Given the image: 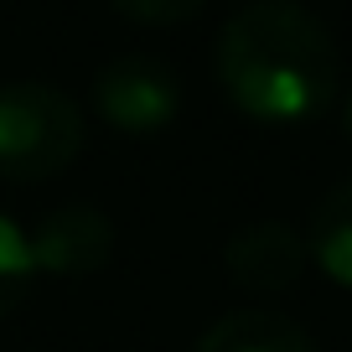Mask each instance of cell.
I'll list each match as a JSON object with an SVG mask.
<instances>
[{"label":"cell","mask_w":352,"mask_h":352,"mask_svg":"<svg viewBox=\"0 0 352 352\" xmlns=\"http://www.w3.org/2000/svg\"><path fill=\"white\" fill-rule=\"evenodd\" d=\"M223 99L259 124H306L342 94L337 36L300 0H254L218 32Z\"/></svg>","instance_id":"1"},{"label":"cell","mask_w":352,"mask_h":352,"mask_svg":"<svg viewBox=\"0 0 352 352\" xmlns=\"http://www.w3.org/2000/svg\"><path fill=\"white\" fill-rule=\"evenodd\" d=\"M83 151V109L57 83H0V176L47 182Z\"/></svg>","instance_id":"2"},{"label":"cell","mask_w":352,"mask_h":352,"mask_svg":"<svg viewBox=\"0 0 352 352\" xmlns=\"http://www.w3.org/2000/svg\"><path fill=\"white\" fill-rule=\"evenodd\" d=\"M94 109L124 135H161L182 114V78L151 52H124L94 73Z\"/></svg>","instance_id":"3"},{"label":"cell","mask_w":352,"mask_h":352,"mask_svg":"<svg viewBox=\"0 0 352 352\" xmlns=\"http://www.w3.org/2000/svg\"><path fill=\"white\" fill-rule=\"evenodd\" d=\"M26 249H32L36 275H57V280L99 275L114 254V223L109 212L88 208V202H67L26 233Z\"/></svg>","instance_id":"4"},{"label":"cell","mask_w":352,"mask_h":352,"mask_svg":"<svg viewBox=\"0 0 352 352\" xmlns=\"http://www.w3.org/2000/svg\"><path fill=\"white\" fill-rule=\"evenodd\" d=\"M306 259H311L306 233H296L280 218L243 223V228L228 239V249H223L228 280L239 290H249V296H280V290H290L300 275H306Z\"/></svg>","instance_id":"5"},{"label":"cell","mask_w":352,"mask_h":352,"mask_svg":"<svg viewBox=\"0 0 352 352\" xmlns=\"http://www.w3.org/2000/svg\"><path fill=\"white\" fill-rule=\"evenodd\" d=\"M192 352H316V342L285 311L243 306V311H228V316L212 321Z\"/></svg>","instance_id":"6"},{"label":"cell","mask_w":352,"mask_h":352,"mask_svg":"<svg viewBox=\"0 0 352 352\" xmlns=\"http://www.w3.org/2000/svg\"><path fill=\"white\" fill-rule=\"evenodd\" d=\"M311 259L321 264V275L352 290V176L337 182L311 212V233H306Z\"/></svg>","instance_id":"7"},{"label":"cell","mask_w":352,"mask_h":352,"mask_svg":"<svg viewBox=\"0 0 352 352\" xmlns=\"http://www.w3.org/2000/svg\"><path fill=\"white\" fill-rule=\"evenodd\" d=\"M32 285H36V264H32V249H26V233L0 212V321L11 311H21Z\"/></svg>","instance_id":"8"},{"label":"cell","mask_w":352,"mask_h":352,"mask_svg":"<svg viewBox=\"0 0 352 352\" xmlns=\"http://www.w3.org/2000/svg\"><path fill=\"white\" fill-rule=\"evenodd\" d=\"M120 16H130V21L140 26H176L187 21V16H197L208 0H109Z\"/></svg>","instance_id":"9"},{"label":"cell","mask_w":352,"mask_h":352,"mask_svg":"<svg viewBox=\"0 0 352 352\" xmlns=\"http://www.w3.org/2000/svg\"><path fill=\"white\" fill-rule=\"evenodd\" d=\"M342 135L352 140V88H347V99H342Z\"/></svg>","instance_id":"10"}]
</instances>
